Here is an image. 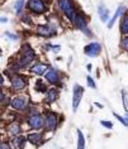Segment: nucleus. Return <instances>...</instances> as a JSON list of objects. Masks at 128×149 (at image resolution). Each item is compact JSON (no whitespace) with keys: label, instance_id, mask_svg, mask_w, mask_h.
Listing matches in <instances>:
<instances>
[{"label":"nucleus","instance_id":"obj_16","mask_svg":"<svg viewBox=\"0 0 128 149\" xmlns=\"http://www.w3.org/2000/svg\"><path fill=\"white\" fill-rule=\"evenodd\" d=\"M120 32H122V34H127L128 33V15L123 17L122 24H120Z\"/></svg>","mask_w":128,"mask_h":149},{"label":"nucleus","instance_id":"obj_10","mask_svg":"<svg viewBox=\"0 0 128 149\" xmlns=\"http://www.w3.org/2000/svg\"><path fill=\"white\" fill-rule=\"evenodd\" d=\"M25 105H27V100L24 97H15V99H13V101H12V106L17 110L24 109Z\"/></svg>","mask_w":128,"mask_h":149},{"label":"nucleus","instance_id":"obj_12","mask_svg":"<svg viewBox=\"0 0 128 149\" xmlns=\"http://www.w3.org/2000/svg\"><path fill=\"white\" fill-rule=\"evenodd\" d=\"M98 14H99L100 19L103 20V22H107L108 20L109 10H108V8H105L104 5H99V8H98Z\"/></svg>","mask_w":128,"mask_h":149},{"label":"nucleus","instance_id":"obj_8","mask_svg":"<svg viewBox=\"0 0 128 149\" xmlns=\"http://www.w3.org/2000/svg\"><path fill=\"white\" fill-rule=\"evenodd\" d=\"M56 126H57V118H56L55 114H48L46 118V128L48 130H55Z\"/></svg>","mask_w":128,"mask_h":149},{"label":"nucleus","instance_id":"obj_4","mask_svg":"<svg viewBox=\"0 0 128 149\" xmlns=\"http://www.w3.org/2000/svg\"><path fill=\"white\" fill-rule=\"evenodd\" d=\"M100 51H101V46H100V43H98V42L90 43L85 47V53L88 56H90V57H95V56H98Z\"/></svg>","mask_w":128,"mask_h":149},{"label":"nucleus","instance_id":"obj_14","mask_svg":"<svg viewBox=\"0 0 128 149\" xmlns=\"http://www.w3.org/2000/svg\"><path fill=\"white\" fill-rule=\"evenodd\" d=\"M124 10H126V8H124L123 5H122V6H119V8L117 9V12H115V14H114V17H113V18H112V20L109 22V24H108V28H112L113 25H114L115 20L118 19V17H119V15H122V13L124 12Z\"/></svg>","mask_w":128,"mask_h":149},{"label":"nucleus","instance_id":"obj_2","mask_svg":"<svg viewBox=\"0 0 128 149\" xmlns=\"http://www.w3.org/2000/svg\"><path fill=\"white\" fill-rule=\"evenodd\" d=\"M82 92H84L82 87L79 86V85H75L74 86V96H72V109H74V111H76L79 104H80V101H81Z\"/></svg>","mask_w":128,"mask_h":149},{"label":"nucleus","instance_id":"obj_23","mask_svg":"<svg viewBox=\"0 0 128 149\" xmlns=\"http://www.w3.org/2000/svg\"><path fill=\"white\" fill-rule=\"evenodd\" d=\"M86 81H88V85L90 87H93V88H95V84H94V81L91 77H86Z\"/></svg>","mask_w":128,"mask_h":149},{"label":"nucleus","instance_id":"obj_6","mask_svg":"<svg viewBox=\"0 0 128 149\" xmlns=\"http://www.w3.org/2000/svg\"><path fill=\"white\" fill-rule=\"evenodd\" d=\"M37 33L43 37H51L55 34L56 31L51 25H39V27H37Z\"/></svg>","mask_w":128,"mask_h":149},{"label":"nucleus","instance_id":"obj_20","mask_svg":"<svg viewBox=\"0 0 128 149\" xmlns=\"http://www.w3.org/2000/svg\"><path fill=\"white\" fill-rule=\"evenodd\" d=\"M23 5H24V0H18V1L15 3V5H14V8H15V10H17L18 13H20L22 8H23Z\"/></svg>","mask_w":128,"mask_h":149},{"label":"nucleus","instance_id":"obj_24","mask_svg":"<svg viewBox=\"0 0 128 149\" xmlns=\"http://www.w3.org/2000/svg\"><path fill=\"white\" fill-rule=\"evenodd\" d=\"M122 47H123L126 51H128V38H124V39L122 40Z\"/></svg>","mask_w":128,"mask_h":149},{"label":"nucleus","instance_id":"obj_22","mask_svg":"<svg viewBox=\"0 0 128 149\" xmlns=\"http://www.w3.org/2000/svg\"><path fill=\"white\" fill-rule=\"evenodd\" d=\"M23 141H24L23 138H17V139L14 140V143H15V145H18V147H20V148H22V147H23V144H22Z\"/></svg>","mask_w":128,"mask_h":149},{"label":"nucleus","instance_id":"obj_25","mask_svg":"<svg viewBox=\"0 0 128 149\" xmlns=\"http://www.w3.org/2000/svg\"><path fill=\"white\" fill-rule=\"evenodd\" d=\"M101 125H103V126H105V128H109V129H110L112 128V126H113V124H112V123L110 121H101Z\"/></svg>","mask_w":128,"mask_h":149},{"label":"nucleus","instance_id":"obj_5","mask_svg":"<svg viewBox=\"0 0 128 149\" xmlns=\"http://www.w3.org/2000/svg\"><path fill=\"white\" fill-rule=\"evenodd\" d=\"M28 124L31 125V128L33 129H41L43 126V120L41 115H32L28 119Z\"/></svg>","mask_w":128,"mask_h":149},{"label":"nucleus","instance_id":"obj_11","mask_svg":"<svg viewBox=\"0 0 128 149\" xmlns=\"http://www.w3.org/2000/svg\"><path fill=\"white\" fill-rule=\"evenodd\" d=\"M75 25L79 29H85L86 28V19L82 14H77L76 18H75Z\"/></svg>","mask_w":128,"mask_h":149},{"label":"nucleus","instance_id":"obj_13","mask_svg":"<svg viewBox=\"0 0 128 149\" xmlns=\"http://www.w3.org/2000/svg\"><path fill=\"white\" fill-rule=\"evenodd\" d=\"M27 139L31 141L32 144L38 145V144H41V141H42V134H29L27 136Z\"/></svg>","mask_w":128,"mask_h":149},{"label":"nucleus","instance_id":"obj_15","mask_svg":"<svg viewBox=\"0 0 128 149\" xmlns=\"http://www.w3.org/2000/svg\"><path fill=\"white\" fill-rule=\"evenodd\" d=\"M56 99H57V90H56V88H52V90L48 91L47 97H46V101L48 104H51V102H53Z\"/></svg>","mask_w":128,"mask_h":149},{"label":"nucleus","instance_id":"obj_18","mask_svg":"<svg viewBox=\"0 0 128 149\" xmlns=\"http://www.w3.org/2000/svg\"><path fill=\"white\" fill-rule=\"evenodd\" d=\"M46 71V67L43 65H36L34 67H32V72H34L37 74H43Z\"/></svg>","mask_w":128,"mask_h":149},{"label":"nucleus","instance_id":"obj_1","mask_svg":"<svg viewBox=\"0 0 128 149\" xmlns=\"http://www.w3.org/2000/svg\"><path fill=\"white\" fill-rule=\"evenodd\" d=\"M58 5H60V8H61L62 12L65 13V15L69 18L70 20H75L77 13H76V10H75L71 0H58Z\"/></svg>","mask_w":128,"mask_h":149},{"label":"nucleus","instance_id":"obj_17","mask_svg":"<svg viewBox=\"0 0 128 149\" xmlns=\"http://www.w3.org/2000/svg\"><path fill=\"white\" fill-rule=\"evenodd\" d=\"M77 147L80 149L85 147V139H84V135H82L81 130H77Z\"/></svg>","mask_w":128,"mask_h":149},{"label":"nucleus","instance_id":"obj_21","mask_svg":"<svg viewBox=\"0 0 128 149\" xmlns=\"http://www.w3.org/2000/svg\"><path fill=\"white\" fill-rule=\"evenodd\" d=\"M113 115H114V116H115L117 119H118V120H119L120 123H122V124H123L124 126H128V121L126 120V119H123L122 116H119V115H118V114H113Z\"/></svg>","mask_w":128,"mask_h":149},{"label":"nucleus","instance_id":"obj_27","mask_svg":"<svg viewBox=\"0 0 128 149\" xmlns=\"http://www.w3.org/2000/svg\"><path fill=\"white\" fill-rule=\"evenodd\" d=\"M6 20H8V19H6V18H1V22H3V23H5Z\"/></svg>","mask_w":128,"mask_h":149},{"label":"nucleus","instance_id":"obj_9","mask_svg":"<svg viewBox=\"0 0 128 149\" xmlns=\"http://www.w3.org/2000/svg\"><path fill=\"white\" fill-rule=\"evenodd\" d=\"M46 80L48 81L50 84H57L58 82V73L56 72L53 68H50L46 72Z\"/></svg>","mask_w":128,"mask_h":149},{"label":"nucleus","instance_id":"obj_3","mask_svg":"<svg viewBox=\"0 0 128 149\" xmlns=\"http://www.w3.org/2000/svg\"><path fill=\"white\" fill-rule=\"evenodd\" d=\"M28 8L34 13H43L44 10H46V6H44L42 0H29Z\"/></svg>","mask_w":128,"mask_h":149},{"label":"nucleus","instance_id":"obj_26","mask_svg":"<svg viewBox=\"0 0 128 149\" xmlns=\"http://www.w3.org/2000/svg\"><path fill=\"white\" fill-rule=\"evenodd\" d=\"M6 36H8L9 38H12V39H18V36H13V34H10V33H6Z\"/></svg>","mask_w":128,"mask_h":149},{"label":"nucleus","instance_id":"obj_19","mask_svg":"<svg viewBox=\"0 0 128 149\" xmlns=\"http://www.w3.org/2000/svg\"><path fill=\"white\" fill-rule=\"evenodd\" d=\"M8 130H9L10 134H13V135H18V134L20 133V128H19V125L18 124H12L8 128Z\"/></svg>","mask_w":128,"mask_h":149},{"label":"nucleus","instance_id":"obj_7","mask_svg":"<svg viewBox=\"0 0 128 149\" xmlns=\"http://www.w3.org/2000/svg\"><path fill=\"white\" fill-rule=\"evenodd\" d=\"M25 80L22 76H13L12 79V86L14 90H22V88L25 87Z\"/></svg>","mask_w":128,"mask_h":149}]
</instances>
